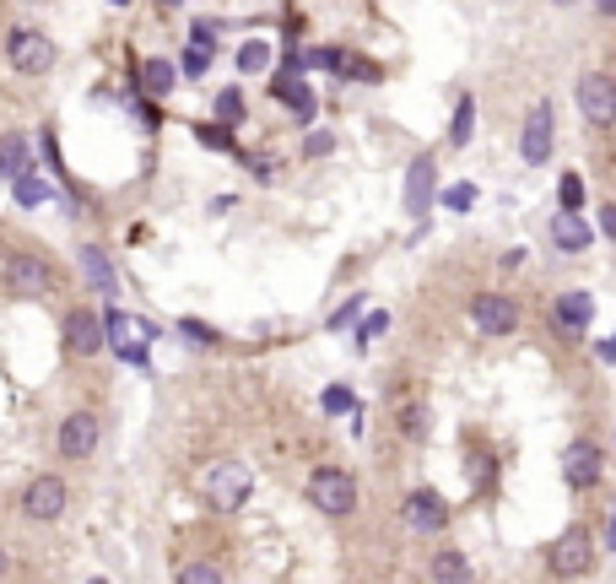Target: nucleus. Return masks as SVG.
Returning a JSON list of instances; mask_svg holds the SVG:
<instances>
[{"label": "nucleus", "instance_id": "41", "mask_svg": "<svg viewBox=\"0 0 616 584\" xmlns=\"http://www.w3.org/2000/svg\"><path fill=\"white\" fill-rule=\"evenodd\" d=\"M589 6H595L600 17H611V22H616V0H589Z\"/></svg>", "mask_w": 616, "mask_h": 584}, {"label": "nucleus", "instance_id": "16", "mask_svg": "<svg viewBox=\"0 0 616 584\" xmlns=\"http://www.w3.org/2000/svg\"><path fill=\"white\" fill-rule=\"evenodd\" d=\"M433 201H438V168H433V157H417L406 168V211L411 217H427Z\"/></svg>", "mask_w": 616, "mask_h": 584}, {"label": "nucleus", "instance_id": "29", "mask_svg": "<svg viewBox=\"0 0 616 584\" xmlns=\"http://www.w3.org/2000/svg\"><path fill=\"white\" fill-rule=\"evenodd\" d=\"M444 206L454 211V217H465V211L476 206V184H449V190H444Z\"/></svg>", "mask_w": 616, "mask_h": 584}, {"label": "nucleus", "instance_id": "17", "mask_svg": "<svg viewBox=\"0 0 616 584\" xmlns=\"http://www.w3.org/2000/svg\"><path fill=\"white\" fill-rule=\"evenodd\" d=\"M552 244L562 255H584L589 244H595V228L584 222V211H557L552 217Z\"/></svg>", "mask_w": 616, "mask_h": 584}, {"label": "nucleus", "instance_id": "2", "mask_svg": "<svg viewBox=\"0 0 616 584\" xmlns=\"http://www.w3.org/2000/svg\"><path fill=\"white\" fill-rule=\"evenodd\" d=\"M200 487H206V498H211L217 514H238L249 503V493H254V471L244 466V460H217V466H206Z\"/></svg>", "mask_w": 616, "mask_h": 584}, {"label": "nucleus", "instance_id": "6", "mask_svg": "<svg viewBox=\"0 0 616 584\" xmlns=\"http://www.w3.org/2000/svg\"><path fill=\"white\" fill-rule=\"evenodd\" d=\"M6 60L17 65L22 76H44L55 65V38L38 33V28H11L6 33Z\"/></svg>", "mask_w": 616, "mask_h": 584}, {"label": "nucleus", "instance_id": "28", "mask_svg": "<svg viewBox=\"0 0 616 584\" xmlns=\"http://www.w3.org/2000/svg\"><path fill=\"white\" fill-rule=\"evenodd\" d=\"M557 206L562 211H584V179L579 174H562L557 179Z\"/></svg>", "mask_w": 616, "mask_h": 584}, {"label": "nucleus", "instance_id": "14", "mask_svg": "<svg viewBox=\"0 0 616 584\" xmlns=\"http://www.w3.org/2000/svg\"><path fill=\"white\" fill-rule=\"evenodd\" d=\"M65 347H71L76 357H98L103 347H109L98 314H92V309H71V314H65Z\"/></svg>", "mask_w": 616, "mask_h": 584}, {"label": "nucleus", "instance_id": "23", "mask_svg": "<svg viewBox=\"0 0 616 584\" xmlns=\"http://www.w3.org/2000/svg\"><path fill=\"white\" fill-rule=\"evenodd\" d=\"M173 82H179V65H173V60H146L141 65V87L152 92V98H168Z\"/></svg>", "mask_w": 616, "mask_h": 584}, {"label": "nucleus", "instance_id": "21", "mask_svg": "<svg viewBox=\"0 0 616 584\" xmlns=\"http://www.w3.org/2000/svg\"><path fill=\"white\" fill-rule=\"evenodd\" d=\"M11 195H17V206H28V211H38V206H49L55 201V184H49L44 174H22V179H11Z\"/></svg>", "mask_w": 616, "mask_h": 584}, {"label": "nucleus", "instance_id": "8", "mask_svg": "<svg viewBox=\"0 0 616 584\" xmlns=\"http://www.w3.org/2000/svg\"><path fill=\"white\" fill-rule=\"evenodd\" d=\"M557 146V119H552V103H535L525 114V130H519V157H525L530 168H541L546 157H552Z\"/></svg>", "mask_w": 616, "mask_h": 584}, {"label": "nucleus", "instance_id": "9", "mask_svg": "<svg viewBox=\"0 0 616 584\" xmlns=\"http://www.w3.org/2000/svg\"><path fill=\"white\" fill-rule=\"evenodd\" d=\"M471 320L481 336H514L519 330V303L503 298V292H476L471 298Z\"/></svg>", "mask_w": 616, "mask_h": 584}, {"label": "nucleus", "instance_id": "25", "mask_svg": "<svg viewBox=\"0 0 616 584\" xmlns=\"http://www.w3.org/2000/svg\"><path fill=\"white\" fill-rule=\"evenodd\" d=\"M82 265H87L92 287H98V292H114V271H109V260H103V249H98V244H87V249H82Z\"/></svg>", "mask_w": 616, "mask_h": 584}, {"label": "nucleus", "instance_id": "45", "mask_svg": "<svg viewBox=\"0 0 616 584\" xmlns=\"http://www.w3.org/2000/svg\"><path fill=\"white\" fill-rule=\"evenodd\" d=\"M157 6H179V0H157Z\"/></svg>", "mask_w": 616, "mask_h": 584}, {"label": "nucleus", "instance_id": "31", "mask_svg": "<svg viewBox=\"0 0 616 584\" xmlns=\"http://www.w3.org/2000/svg\"><path fill=\"white\" fill-rule=\"evenodd\" d=\"M179 336L184 341H195V347H217V330H211V325H200V320H179Z\"/></svg>", "mask_w": 616, "mask_h": 584}, {"label": "nucleus", "instance_id": "27", "mask_svg": "<svg viewBox=\"0 0 616 584\" xmlns=\"http://www.w3.org/2000/svg\"><path fill=\"white\" fill-rule=\"evenodd\" d=\"M217 119H222L227 130H233V125H244V92H238V87L217 92Z\"/></svg>", "mask_w": 616, "mask_h": 584}, {"label": "nucleus", "instance_id": "19", "mask_svg": "<svg viewBox=\"0 0 616 584\" xmlns=\"http://www.w3.org/2000/svg\"><path fill=\"white\" fill-rule=\"evenodd\" d=\"M28 157H33V141L22 136V130H11V136H0V179H22L28 174Z\"/></svg>", "mask_w": 616, "mask_h": 584}, {"label": "nucleus", "instance_id": "7", "mask_svg": "<svg viewBox=\"0 0 616 584\" xmlns=\"http://www.w3.org/2000/svg\"><path fill=\"white\" fill-rule=\"evenodd\" d=\"M6 292L11 298H49L55 292V271L38 255H11L6 260Z\"/></svg>", "mask_w": 616, "mask_h": 584}, {"label": "nucleus", "instance_id": "30", "mask_svg": "<svg viewBox=\"0 0 616 584\" xmlns=\"http://www.w3.org/2000/svg\"><path fill=\"white\" fill-rule=\"evenodd\" d=\"M179 584H227V579H222V568H211V563H184Z\"/></svg>", "mask_w": 616, "mask_h": 584}, {"label": "nucleus", "instance_id": "12", "mask_svg": "<svg viewBox=\"0 0 616 584\" xmlns=\"http://www.w3.org/2000/svg\"><path fill=\"white\" fill-rule=\"evenodd\" d=\"M589 320H595V292H584V287H568V292H557V303H552V325H557V336H584Z\"/></svg>", "mask_w": 616, "mask_h": 584}, {"label": "nucleus", "instance_id": "3", "mask_svg": "<svg viewBox=\"0 0 616 584\" xmlns=\"http://www.w3.org/2000/svg\"><path fill=\"white\" fill-rule=\"evenodd\" d=\"M573 103H579V119L595 130H611L616 125V76L606 71H584L573 82Z\"/></svg>", "mask_w": 616, "mask_h": 584}, {"label": "nucleus", "instance_id": "43", "mask_svg": "<svg viewBox=\"0 0 616 584\" xmlns=\"http://www.w3.org/2000/svg\"><path fill=\"white\" fill-rule=\"evenodd\" d=\"M6 568H11V557H6V547H0V574H6Z\"/></svg>", "mask_w": 616, "mask_h": 584}, {"label": "nucleus", "instance_id": "22", "mask_svg": "<svg viewBox=\"0 0 616 584\" xmlns=\"http://www.w3.org/2000/svg\"><path fill=\"white\" fill-rule=\"evenodd\" d=\"M330 71H336L341 82H379V65L352 55V49H330Z\"/></svg>", "mask_w": 616, "mask_h": 584}, {"label": "nucleus", "instance_id": "38", "mask_svg": "<svg viewBox=\"0 0 616 584\" xmlns=\"http://www.w3.org/2000/svg\"><path fill=\"white\" fill-rule=\"evenodd\" d=\"M206 65H211V49L190 44V55H184V76H206Z\"/></svg>", "mask_w": 616, "mask_h": 584}, {"label": "nucleus", "instance_id": "40", "mask_svg": "<svg viewBox=\"0 0 616 584\" xmlns=\"http://www.w3.org/2000/svg\"><path fill=\"white\" fill-rule=\"evenodd\" d=\"M600 233L616 244V206H600Z\"/></svg>", "mask_w": 616, "mask_h": 584}, {"label": "nucleus", "instance_id": "42", "mask_svg": "<svg viewBox=\"0 0 616 584\" xmlns=\"http://www.w3.org/2000/svg\"><path fill=\"white\" fill-rule=\"evenodd\" d=\"M606 552H616V509H611V520H606Z\"/></svg>", "mask_w": 616, "mask_h": 584}, {"label": "nucleus", "instance_id": "33", "mask_svg": "<svg viewBox=\"0 0 616 584\" xmlns=\"http://www.w3.org/2000/svg\"><path fill=\"white\" fill-rule=\"evenodd\" d=\"M357 401H352V390H346V384H330V390H325V411H330V417H341V411H352Z\"/></svg>", "mask_w": 616, "mask_h": 584}, {"label": "nucleus", "instance_id": "5", "mask_svg": "<svg viewBox=\"0 0 616 584\" xmlns=\"http://www.w3.org/2000/svg\"><path fill=\"white\" fill-rule=\"evenodd\" d=\"M103 336H109V347H114L119 357H125V363L146 368V347L157 341V330L146 325V320H130V314L109 309V314H103Z\"/></svg>", "mask_w": 616, "mask_h": 584}, {"label": "nucleus", "instance_id": "4", "mask_svg": "<svg viewBox=\"0 0 616 584\" xmlns=\"http://www.w3.org/2000/svg\"><path fill=\"white\" fill-rule=\"evenodd\" d=\"M546 568H552L557 579H584L589 568H595V536H589L584 525H568L552 547H546Z\"/></svg>", "mask_w": 616, "mask_h": 584}, {"label": "nucleus", "instance_id": "39", "mask_svg": "<svg viewBox=\"0 0 616 584\" xmlns=\"http://www.w3.org/2000/svg\"><path fill=\"white\" fill-rule=\"evenodd\" d=\"M195 136L206 141V146H233V130H227V125H200Z\"/></svg>", "mask_w": 616, "mask_h": 584}, {"label": "nucleus", "instance_id": "44", "mask_svg": "<svg viewBox=\"0 0 616 584\" xmlns=\"http://www.w3.org/2000/svg\"><path fill=\"white\" fill-rule=\"evenodd\" d=\"M552 6H579V0H552Z\"/></svg>", "mask_w": 616, "mask_h": 584}, {"label": "nucleus", "instance_id": "26", "mask_svg": "<svg viewBox=\"0 0 616 584\" xmlns=\"http://www.w3.org/2000/svg\"><path fill=\"white\" fill-rule=\"evenodd\" d=\"M265 65H271V44H265V38H249V44L238 49V71H244V76H260Z\"/></svg>", "mask_w": 616, "mask_h": 584}, {"label": "nucleus", "instance_id": "10", "mask_svg": "<svg viewBox=\"0 0 616 584\" xmlns=\"http://www.w3.org/2000/svg\"><path fill=\"white\" fill-rule=\"evenodd\" d=\"M65 503H71V493H65L60 476H33V482L22 487V514H28V520H38V525L60 520Z\"/></svg>", "mask_w": 616, "mask_h": 584}, {"label": "nucleus", "instance_id": "37", "mask_svg": "<svg viewBox=\"0 0 616 584\" xmlns=\"http://www.w3.org/2000/svg\"><path fill=\"white\" fill-rule=\"evenodd\" d=\"M190 44H195V49H217V22H195V28H190Z\"/></svg>", "mask_w": 616, "mask_h": 584}, {"label": "nucleus", "instance_id": "20", "mask_svg": "<svg viewBox=\"0 0 616 584\" xmlns=\"http://www.w3.org/2000/svg\"><path fill=\"white\" fill-rule=\"evenodd\" d=\"M427 574H433V584H476L471 563H465V552H433V563H427Z\"/></svg>", "mask_w": 616, "mask_h": 584}, {"label": "nucleus", "instance_id": "36", "mask_svg": "<svg viewBox=\"0 0 616 584\" xmlns=\"http://www.w3.org/2000/svg\"><path fill=\"white\" fill-rule=\"evenodd\" d=\"M400 433H411V438H422V433H427V411H422V406H411V411H400Z\"/></svg>", "mask_w": 616, "mask_h": 584}, {"label": "nucleus", "instance_id": "18", "mask_svg": "<svg viewBox=\"0 0 616 584\" xmlns=\"http://www.w3.org/2000/svg\"><path fill=\"white\" fill-rule=\"evenodd\" d=\"M271 92H276V98L287 103L298 119H314V92H308V82H303L298 71H281L276 82H271Z\"/></svg>", "mask_w": 616, "mask_h": 584}, {"label": "nucleus", "instance_id": "35", "mask_svg": "<svg viewBox=\"0 0 616 584\" xmlns=\"http://www.w3.org/2000/svg\"><path fill=\"white\" fill-rule=\"evenodd\" d=\"M384 325H390V314H384V309H379V314H368V320H363V325H357V347H368V341H373V336H379V330H384Z\"/></svg>", "mask_w": 616, "mask_h": 584}, {"label": "nucleus", "instance_id": "24", "mask_svg": "<svg viewBox=\"0 0 616 584\" xmlns=\"http://www.w3.org/2000/svg\"><path fill=\"white\" fill-rule=\"evenodd\" d=\"M471 130H476V98L465 92L454 103V125H449V146H471Z\"/></svg>", "mask_w": 616, "mask_h": 584}, {"label": "nucleus", "instance_id": "15", "mask_svg": "<svg viewBox=\"0 0 616 584\" xmlns=\"http://www.w3.org/2000/svg\"><path fill=\"white\" fill-rule=\"evenodd\" d=\"M60 455L65 460H87L92 449H98V417H92V411H71V417L60 422Z\"/></svg>", "mask_w": 616, "mask_h": 584}, {"label": "nucleus", "instance_id": "46", "mask_svg": "<svg viewBox=\"0 0 616 584\" xmlns=\"http://www.w3.org/2000/svg\"><path fill=\"white\" fill-rule=\"evenodd\" d=\"M87 584H109V579H87Z\"/></svg>", "mask_w": 616, "mask_h": 584}, {"label": "nucleus", "instance_id": "1", "mask_svg": "<svg viewBox=\"0 0 616 584\" xmlns=\"http://www.w3.org/2000/svg\"><path fill=\"white\" fill-rule=\"evenodd\" d=\"M303 498L314 503L319 514H330V520H346V514L357 509V476L341 471V466H319V471H308Z\"/></svg>", "mask_w": 616, "mask_h": 584}, {"label": "nucleus", "instance_id": "11", "mask_svg": "<svg viewBox=\"0 0 616 584\" xmlns=\"http://www.w3.org/2000/svg\"><path fill=\"white\" fill-rule=\"evenodd\" d=\"M600 444L595 438H573L568 449H562V482L568 487H579V493H589V487L600 482Z\"/></svg>", "mask_w": 616, "mask_h": 584}, {"label": "nucleus", "instance_id": "34", "mask_svg": "<svg viewBox=\"0 0 616 584\" xmlns=\"http://www.w3.org/2000/svg\"><path fill=\"white\" fill-rule=\"evenodd\" d=\"M357 314H363V292H357V298H346V303H341V309H336V314H330V330H341V325H352V320H357Z\"/></svg>", "mask_w": 616, "mask_h": 584}, {"label": "nucleus", "instance_id": "32", "mask_svg": "<svg viewBox=\"0 0 616 584\" xmlns=\"http://www.w3.org/2000/svg\"><path fill=\"white\" fill-rule=\"evenodd\" d=\"M325 152H336V136H330V130H308V136H303V157H325Z\"/></svg>", "mask_w": 616, "mask_h": 584}, {"label": "nucleus", "instance_id": "13", "mask_svg": "<svg viewBox=\"0 0 616 584\" xmlns=\"http://www.w3.org/2000/svg\"><path fill=\"white\" fill-rule=\"evenodd\" d=\"M400 514H406L411 530H422V536H438V530L449 525V503L433 493V487H411L406 503H400Z\"/></svg>", "mask_w": 616, "mask_h": 584}]
</instances>
